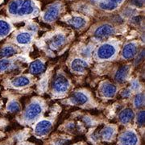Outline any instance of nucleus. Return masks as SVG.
I'll return each instance as SVG.
<instances>
[{"label":"nucleus","mask_w":145,"mask_h":145,"mask_svg":"<svg viewBox=\"0 0 145 145\" xmlns=\"http://www.w3.org/2000/svg\"><path fill=\"white\" fill-rule=\"evenodd\" d=\"M45 110L44 102L40 99H33L27 106L22 114L21 122L25 124H31L39 120Z\"/></svg>","instance_id":"1"},{"label":"nucleus","mask_w":145,"mask_h":145,"mask_svg":"<svg viewBox=\"0 0 145 145\" xmlns=\"http://www.w3.org/2000/svg\"><path fill=\"white\" fill-rule=\"evenodd\" d=\"M119 48V44L117 41L113 40L105 42L96 49L94 53V58L96 61H99L114 60L117 57Z\"/></svg>","instance_id":"2"},{"label":"nucleus","mask_w":145,"mask_h":145,"mask_svg":"<svg viewBox=\"0 0 145 145\" xmlns=\"http://www.w3.org/2000/svg\"><path fill=\"white\" fill-rule=\"evenodd\" d=\"M70 86L69 79L63 72H58L52 81V95L56 98L64 97L69 92Z\"/></svg>","instance_id":"3"},{"label":"nucleus","mask_w":145,"mask_h":145,"mask_svg":"<svg viewBox=\"0 0 145 145\" xmlns=\"http://www.w3.org/2000/svg\"><path fill=\"white\" fill-rule=\"evenodd\" d=\"M67 103L73 106H86L92 103V98L90 93L85 90H78L73 92L69 99Z\"/></svg>","instance_id":"4"},{"label":"nucleus","mask_w":145,"mask_h":145,"mask_svg":"<svg viewBox=\"0 0 145 145\" xmlns=\"http://www.w3.org/2000/svg\"><path fill=\"white\" fill-rule=\"evenodd\" d=\"M119 145H140V137L134 130L122 132L118 138Z\"/></svg>","instance_id":"5"},{"label":"nucleus","mask_w":145,"mask_h":145,"mask_svg":"<svg viewBox=\"0 0 145 145\" xmlns=\"http://www.w3.org/2000/svg\"><path fill=\"white\" fill-rule=\"evenodd\" d=\"M52 128V121L50 119H40L34 127V135L38 138H43L49 134Z\"/></svg>","instance_id":"6"},{"label":"nucleus","mask_w":145,"mask_h":145,"mask_svg":"<svg viewBox=\"0 0 145 145\" xmlns=\"http://www.w3.org/2000/svg\"><path fill=\"white\" fill-rule=\"evenodd\" d=\"M114 32H115V30H114V27L108 24H104L95 29V31L93 32V37L98 40H101L106 39L109 36H112L113 34H114Z\"/></svg>","instance_id":"7"},{"label":"nucleus","mask_w":145,"mask_h":145,"mask_svg":"<svg viewBox=\"0 0 145 145\" xmlns=\"http://www.w3.org/2000/svg\"><path fill=\"white\" fill-rule=\"evenodd\" d=\"M36 9V5L31 0H23L20 6L18 8L16 16H21V17L29 16L33 14Z\"/></svg>","instance_id":"8"},{"label":"nucleus","mask_w":145,"mask_h":145,"mask_svg":"<svg viewBox=\"0 0 145 145\" xmlns=\"http://www.w3.org/2000/svg\"><path fill=\"white\" fill-rule=\"evenodd\" d=\"M117 133V127L114 125H106L99 133V138L103 141L110 142L114 140Z\"/></svg>","instance_id":"9"},{"label":"nucleus","mask_w":145,"mask_h":145,"mask_svg":"<svg viewBox=\"0 0 145 145\" xmlns=\"http://www.w3.org/2000/svg\"><path fill=\"white\" fill-rule=\"evenodd\" d=\"M100 93L106 99H113L117 93V86L110 82H103L99 88Z\"/></svg>","instance_id":"10"},{"label":"nucleus","mask_w":145,"mask_h":145,"mask_svg":"<svg viewBox=\"0 0 145 145\" xmlns=\"http://www.w3.org/2000/svg\"><path fill=\"white\" fill-rule=\"evenodd\" d=\"M66 43V37L62 33H57L52 36L48 41V45L49 49L52 51L58 50Z\"/></svg>","instance_id":"11"},{"label":"nucleus","mask_w":145,"mask_h":145,"mask_svg":"<svg viewBox=\"0 0 145 145\" xmlns=\"http://www.w3.org/2000/svg\"><path fill=\"white\" fill-rule=\"evenodd\" d=\"M60 13H61V5L58 3L52 4L48 8V10L44 14L43 20L47 23H52L58 18Z\"/></svg>","instance_id":"12"},{"label":"nucleus","mask_w":145,"mask_h":145,"mask_svg":"<svg viewBox=\"0 0 145 145\" xmlns=\"http://www.w3.org/2000/svg\"><path fill=\"white\" fill-rule=\"evenodd\" d=\"M138 44L135 41L126 44L122 50V57L125 60H131L137 55Z\"/></svg>","instance_id":"13"},{"label":"nucleus","mask_w":145,"mask_h":145,"mask_svg":"<svg viewBox=\"0 0 145 145\" xmlns=\"http://www.w3.org/2000/svg\"><path fill=\"white\" fill-rule=\"evenodd\" d=\"M10 86L13 88L23 89L29 86L31 84V79L27 75H20L17 76L10 81Z\"/></svg>","instance_id":"14"},{"label":"nucleus","mask_w":145,"mask_h":145,"mask_svg":"<svg viewBox=\"0 0 145 145\" xmlns=\"http://www.w3.org/2000/svg\"><path fill=\"white\" fill-rule=\"evenodd\" d=\"M88 67V62L82 58L73 59L71 61V65H70L71 70L76 73H84Z\"/></svg>","instance_id":"15"},{"label":"nucleus","mask_w":145,"mask_h":145,"mask_svg":"<svg viewBox=\"0 0 145 145\" xmlns=\"http://www.w3.org/2000/svg\"><path fill=\"white\" fill-rule=\"evenodd\" d=\"M119 121L121 124L127 125L132 122L135 118V113L131 108H125L119 114Z\"/></svg>","instance_id":"16"},{"label":"nucleus","mask_w":145,"mask_h":145,"mask_svg":"<svg viewBox=\"0 0 145 145\" xmlns=\"http://www.w3.org/2000/svg\"><path fill=\"white\" fill-rule=\"evenodd\" d=\"M130 71H131L130 65H123V66H121L114 74L115 82L119 83L124 82L129 77Z\"/></svg>","instance_id":"17"},{"label":"nucleus","mask_w":145,"mask_h":145,"mask_svg":"<svg viewBox=\"0 0 145 145\" xmlns=\"http://www.w3.org/2000/svg\"><path fill=\"white\" fill-rule=\"evenodd\" d=\"M33 36L30 32L27 31H21L16 36V43L19 45H27L32 41Z\"/></svg>","instance_id":"18"},{"label":"nucleus","mask_w":145,"mask_h":145,"mask_svg":"<svg viewBox=\"0 0 145 145\" xmlns=\"http://www.w3.org/2000/svg\"><path fill=\"white\" fill-rule=\"evenodd\" d=\"M44 61L38 59L31 63L29 66V72L32 74H40L44 70Z\"/></svg>","instance_id":"19"},{"label":"nucleus","mask_w":145,"mask_h":145,"mask_svg":"<svg viewBox=\"0 0 145 145\" xmlns=\"http://www.w3.org/2000/svg\"><path fill=\"white\" fill-rule=\"evenodd\" d=\"M68 23L72 25V27H74L77 29H81L84 27L86 26V20L82 17V16H73L70 20H69Z\"/></svg>","instance_id":"20"},{"label":"nucleus","mask_w":145,"mask_h":145,"mask_svg":"<svg viewBox=\"0 0 145 145\" xmlns=\"http://www.w3.org/2000/svg\"><path fill=\"white\" fill-rule=\"evenodd\" d=\"M12 27L7 21L0 20V39H3L10 34Z\"/></svg>","instance_id":"21"},{"label":"nucleus","mask_w":145,"mask_h":145,"mask_svg":"<svg viewBox=\"0 0 145 145\" xmlns=\"http://www.w3.org/2000/svg\"><path fill=\"white\" fill-rule=\"evenodd\" d=\"M18 52V48L11 45H7L0 49V57H10Z\"/></svg>","instance_id":"22"},{"label":"nucleus","mask_w":145,"mask_h":145,"mask_svg":"<svg viewBox=\"0 0 145 145\" xmlns=\"http://www.w3.org/2000/svg\"><path fill=\"white\" fill-rule=\"evenodd\" d=\"M7 109L8 111H10L11 113H17V112L20 111V104L18 101H16L15 99L10 100V102L7 103Z\"/></svg>","instance_id":"23"},{"label":"nucleus","mask_w":145,"mask_h":145,"mask_svg":"<svg viewBox=\"0 0 145 145\" xmlns=\"http://www.w3.org/2000/svg\"><path fill=\"white\" fill-rule=\"evenodd\" d=\"M133 104H134V106H135L136 109L141 108V107L144 105V93H137L135 96V98H134Z\"/></svg>","instance_id":"24"},{"label":"nucleus","mask_w":145,"mask_h":145,"mask_svg":"<svg viewBox=\"0 0 145 145\" xmlns=\"http://www.w3.org/2000/svg\"><path fill=\"white\" fill-rule=\"evenodd\" d=\"M22 1L23 0H13L12 2H10V4L8 6V11H9V13H10V15L16 16L18 8L20 6Z\"/></svg>","instance_id":"25"},{"label":"nucleus","mask_w":145,"mask_h":145,"mask_svg":"<svg viewBox=\"0 0 145 145\" xmlns=\"http://www.w3.org/2000/svg\"><path fill=\"white\" fill-rule=\"evenodd\" d=\"M12 65V61L9 59H2L0 60V73H3L7 70L10 69Z\"/></svg>","instance_id":"26"},{"label":"nucleus","mask_w":145,"mask_h":145,"mask_svg":"<svg viewBox=\"0 0 145 145\" xmlns=\"http://www.w3.org/2000/svg\"><path fill=\"white\" fill-rule=\"evenodd\" d=\"M100 8H102L103 10H114L118 7V4L112 3V2H102L99 3Z\"/></svg>","instance_id":"27"},{"label":"nucleus","mask_w":145,"mask_h":145,"mask_svg":"<svg viewBox=\"0 0 145 145\" xmlns=\"http://www.w3.org/2000/svg\"><path fill=\"white\" fill-rule=\"evenodd\" d=\"M136 123L138 126H144V110H140L136 115Z\"/></svg>","instance_id":"28"},{"label":"nucleus","mask_w":145,"mask_h":145,"mask_svg":"<svg viewBox=\"0 0 145 145\" xmlns=\"http://www.w3.org/2000/svg\"><path fill=\"white\" fill-rule=\"evenodd\" d=\"M131 88H130L131 90H134V91H140L141 89V85L139 82L138 80H133L131 82Z\"/></svg>","instance_id":"29"},{"label":"nucleus","mask_w":145,"mask_h":145,"mask_svg":"<svg viewBox=\"0 0 145 145\" xmlns=\"http://www.w3.org/2000/svg\"><path fill=\"white\" fill-rule=\"evenodd\" d=\"M131 89L129 88H127L124 89L123 90H122V92H121V96L123 97V98H129L130 96L131 95Z\"/></svg>","instance_id":"30"},{"label":"nucleus","mask_w":145,"mask_h":145,"mask_svg":"<svg viewBox=\"0 0 145 145\" xmlns=\"http://www.w3.org/2000/svg\"><path fill=\"white\" fill-rule=\"evenodd\" d=\"M90 52H91V50H90V47L89 46H87L86 48H84L82 51V53H84L83 54V56L85 57H89V55H90Z\"/></svg>","instance_id":"31"},{"label":"nucleus","mask_w":145,"mask_h":145,"mask_svg":"<svg viewBox=\"0 0 145 145\" xmlns=\"http://www.w3.org/2000/svg\"><path fill=\"white\" fill-rule=\"evenodd\" d=\"M110 2H112V3H116V4H119L120 3H122V1L123 0H109Z\"/></svg>","instance_id":"32"},{"label":"nucleus","mask_w":145,"mask_h":145,"mask_svg":"<svg viewBox=\"0 0 145 145\" xmlns=\"http://www.w3.org/2000/svg\"><path fill=\"white\" fill-rule=\"evenodd\" d=\"M93 1H94V2H99L100 0H93Z\"/></svg>","instance_id":"33"},{"label":"nucleus","mask_w":145,"mask_h":145,"mask_svg":"<svg viewBox=\"0 0 145 145\" xmlns=\"http://www.w3.org/2000/svg\"><path fill=\"white\" fill-rule=\"evenodd\" d=\"M25 145H32V144H25Z\"/></svg>","instance_id":"34"},{"label":"nucleus","mask_w":145,"mask_h":145,"mask_svg":"<svg viewBox=\"0 0 145 145\" xmlns=\"http://www.w3.org/2000/svg\"><path fill=\"white\" fill-rule=\"evenodd\" d=\"M74 145H78V144H74Z\"/></svg>","instance_id":"35"},{"label":"nucleus","mask_w":145,"mask_h":145,"mask_svg":"<svg viewBox=\"0 0 145 145\" xmlns=\"http://www.w3.org/2000/svg\"></svg>","instance_id":"36"}]
</instances>
